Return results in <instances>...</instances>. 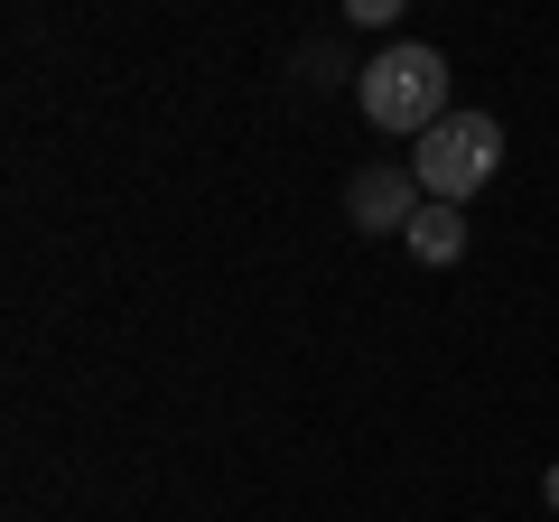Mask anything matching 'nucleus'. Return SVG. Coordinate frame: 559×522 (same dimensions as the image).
<instances>
[{
    "instance_id": "4",
    "label": "nucleus",
    "mask_w": 559,
    "mask_h": 522,
    "mask_svg": "<svg viewBox=\"0 0 559 522\" xmlns=\"http://www.w3.org/2000/svg\"><path fill=\"white\" fill-rule=\"evenodd\" d=\"M401 242H411L429 271H448V261L466 252V205H439V197H429V205L411 215V234H401Z\"/></svg>"
},
{
    "instance_id": "1",
    "label": "nucleus",
    "mask_w": 559,
    "mask_h": 522,
    "mask_svg": "<svg viewBox=\"0 0 559 522\" xmlns=\"http://www.w3.org/2000/svg\"><path fill=\"white\" fill-rule=\"evenodd\" d=\"M355 94H364V121L373 131H411V141H429L448 121V57L439 47H382L373 66L355 75Z\"/></svg>"
},
{
    "instance_id": "6",
    "label": "nucleus",
    "mask_w": 559,
    "mask_h": 522,
    "mask_svg": "<svg viewBox=\"0 0 559 522\" xmlns=\"http://www.w3.org/2000/svg\"><path fill=\"white\" fill-rule=\"evenodd\" d=\"M540 495H550V513H559V466H550V476H540Z\"/></svg>"
},
{
    "instance_id": "2",
    "label": "nucleus",
    "mask_w": 559,
    "mask_h": 522,
    "mask_svg": "<svg viewBox=\"0 0 559 522\" xmlns=\"http://www.w3.org/2000/svg\"><path fill=\"white\" fill-rule=\"evenodd\" d=\"M411 168H419V187H429L439 205H466V197L503 168V121H495V112H448L439 131L419 141Z\"/></svg>"
},
{
    "instance_id": "5",
    "label": "nucleus",
    "mask_w": 559,
    "mask_h": 522,
    "mask_svg": "<svg viewBox=\"0 0 559 522\" xmlns=\"http://www.w3.org/2000/svg\"><path fill=\"white\" fill-rule=\"evenodd\" d=\"M401 10H411V0H345V20H355V28H392Z\"/></svg>"
},
{
    "instance_id": "3",
    "label": "nucleus",
    "mask_w": 559,
    "mask_h": 522,
    "mask_svg": "<svg viewBox=\"0 0 559 522\" xmlns=\"http://www.w3.org/2000/svg\"><path fill=\"white\" fill-rule=\"evenodd\" d=\"M419 205H429L419 168H364V178L345 187V215H355V234H411Z\"/></svg>"
}]
</instances>
